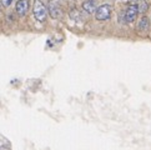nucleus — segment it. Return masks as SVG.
Masks as SVG:
<instances>
[{
    "instance_id": "nucleus-8",
    "label": "nucleus",
    "mask_w": 151,
    "mask_h": 150,
    "mask_svg": "<svg viewBox=\"0 0 151 150\" xmlns=\"http://www.w3.org/2000/svg\"><path fill=\"white\" fill-rule=\"evenodd\" d=\"M69 15H70V18H71V20H74V21H80V20H81V15L79 14V12L76 9H71V10H70Z\"/></svg>"
},
{
    "instance_id": "nucleus-9",
    "label": "nucleus",
    "mask_w": 151,
    "mask_h": 150,
    "mask_svg": "<svg viewBox=\"0 0 151 150\" xmlns=\"http://www.w3.org/2000/svg\"><path fill=\"white\" fill-rule=\"evenodd\" d=\"M137 9H139V13H146L149 10V4L147 1H145V0H141V1L137 5Z\"/></svg>"
},
{
    "instance_id": "nucleus-1",
    "label": "nucleus",
    "mask_w": 151,
    "mask_h": 150,
    "mask_svg": "<svg viewBox=\"0 0 151 150\" xmlns=\"http://www.w3.org/2000/svg\"><path fill=\"white\" fill-rule=\"evenodd\" d=\"M33 15L39 23H45L47 17V8L44 5L41 0H34L33 4Z\"/></svg>"
},
{
    "instance_id": "nucleus-6",
    "label": "nucleus",
    "mask_w": 151,
    "mask_h": 150,
    "mask_svg": "<svg viewBox=\"0 0 151 150\" xmlns=\"http://www.w3.org/2000/svg\"><path fill=\"white\" fill-rule=\"evenodd\" d=\"M83 9L86 13L93 14L98 9V1L96 0H85V1H83Z\"/></svg>"
},
{
    "instance_id": "nucleus-2",
    "label": "nucleus",
    "mask_w": 151,
    "mask_h": 150,
    "mask_svg": "<svg viewBox=\"0 0 151 150\" xmlns=\"http://www.w3.org/2000/svg\"><path fill=\"white\" fill-rule=\"evenodd\" d=\"M111 12H112V8L109 4L100 5V6H98V9H96V12H95V18L99 21L109 20L111 18Z\"/></svg>"
},
{
    "instance_id": "nucleus-4",
    "label": "nucleus",
    "mask_w": 151,
    "mask_h": 150,
    "mask_svg": "<svg viewBox=\"0 0 151 150\" xmlns=\"http://www.w3.org/2000/svg\"><path fill=\"white\" fill-rule=\"evenodd\" d=\"M137 14H139L137 5H130V6L126 9V12H125L126 23H132V21H135L136 18H137Z\"/></svg>"
},
{
    "instance_id": "nucleus-7",
    "label": "nucleus",
    "mask_w": 151,
    "mask_h": 150,
    "mask_svg": "<svg viewBox=\"0 0 151 150\" xmlns=\"http://www.w3.org/2000/svg\"><path fill=\"white\" fill-rule=\"evenodd\" d=\"M149 29H150V19L147 17H142L137 23V30L140 33L146 34L149 31Z\"/></svg>"
},
{
    "instance_id": "nucleus-3",
    "label": "nucleus",
    "mask_w": 151,
    "mask_h": 150,
    "mask_svg": "<svg viewBox=\"0 0 151 150\" xmlns=\"http://www.w3.org/2000/svg\"><path fill=\"white\" fill-rule=\"evenodd\" d=\"M30 9V1L29 0H18L15 5V12L19 17H25Z\"/></svg>"
},
{
    "instance_id": "nucleus-5",
    "label": "nucleus",
    "mask_w": 151,
    "mask_h": 150,
    "mask_svg": "<svg viewBox=\"0 0 151 150\" xmlns=\"http://www.w3.org/2000/svg\"><path fill=\"white\" fill-rule=\"evenodd\" d=\"M47 13L50 14V17L52 19H58V18H60V15H61V10L58 6L56 3L50 1L49 5H47Z\"/></svg>"
},
{
    "instance_id": "nucleus-10",
    "label": "nucleus",
    "mask_w": 151,
    "mask_h": 150,
    "mask_svg": "<svg viewBox=\"0 0 151 150\" xmlns=\"http://www.w3.org/2000/svg\"><path fill=\"white\" fill-rule=\"evenodd\" d=\"M13 1H14V0H0V4H1L4 8H8V6L12 5Z\"/></svg>"
}]
</instances>
